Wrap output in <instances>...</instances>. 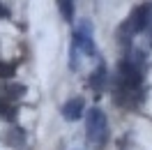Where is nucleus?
<instances>
[{
	"instance_id": "obj_1",
	"label": "nucleus",
	"mask_w": 152,
	"mask_h": 150,
	"mask_svg": "<svg viewBox=\"0 0 152 150\" xmlns=\"http://www.w3.org/2000/svg\"><path fill=\"white\" fill-rule=\"evenodd\" d=\"M86 139L92 148L102 150L108 143V122H106V113L102 109H92L88 113L86 120Z\"/></svg>"
},
{
	"instance_id": "obj_2",
	"label": "nucleus",
	"mask_w": 152,
	"mask_h": 150,
	"mask_svg": "<svg viewBox=\"0 0 152 150\" xmlns=\"http://www.w3.org/2000/svg\"><path fill=\"white\" fill-rule=\"evenodd\" d=\"M150 23H152V10H150V5H141V7H136V10L127 16V21L122 23V28H120V37H132V35H136V32H143Z\"/></svg>"
},
{
	"instance_id": "obj_3",
	"label": "nucleus",
	"mask_w": 152,
	"mask_h": 150,
	"mask_svg": "<svg viewBox=\"0 0 152 150\" xmlns=\"http://www.w3.org/2000/svg\"><path fill=\"white\" fill-rule=\"evenodd\" d=\"M115 83L124 85V88H129V90H136V88L143 83V69H141V67H136V65H132L129 60H122L120 67H118Z\"/></svg>"
},
{
	"instance_id": "obj_4",
	"label": "nucleus",
	"mask_w": 152,
	"mask_h": 150,
	"mask_svg": "<svg viewBox=\"0 0 152 150\" xmlns=\"http://www.w3.org/2000/svg\"><path fill=\"white\" fill-rule=\"evenodd\" d=\"M83 109H86V99L83 97H72L62 106V118L65 120H78L83 115Z\"/></svg>"
},
{
	"instance_id": "obj_5",
	"label": "nucleus",
	"mask_w": 152,
	"mask_h": 150,
	"mask_svg": "<svg viewBox=\"0 0 152 150\" xmlns=\"http://www.w3.org/2000/svg\"><path fill=\"white\" fill-rule=\"evenodd\" d=\"M26 95V85L23 83H2L0 85V99L5 102H14Z\"/></svg>"
},
{
	"instance_id": "obj_6",
	"label": "nucleus",
	"mask_w": 152,
	"mask_h": 150,
	"mask_svg": "<svg viewBox=\"0 0 152 150\" xmlns=\"http://www.w3.org/2000/svg\"><path fill=\"white\" fill-rule=\"evenodd\" d=\"M106 81H108V76H106V67L99 65V69L92 72V76H90V85L95 88V93H102L104 85H106Z\"/></svg>"
},
{
	"instance_id": "obj_7",
	"label": "nucleus",
	"mask_w": 152,
	"mask_h": 150,
	"mask_svg": "<svg viewBox=\"0 0 152 150\" xmlns=\"http://www.w3.org/2000/svg\"><path fill=\"white\" fill-rule=\"evenodd\" d=\"M23 141H26V129H23V127H14L12 134L7 136V143L16 146V148H21V143H23Z\"/></svg>"
},
{
	"instance_id": "obj_8",
	"label": "nucleus",
	"mask_w": 152,
	"mask_h": 150,
	"mask_svg": "<svg viewBox=\"0 0 152 150\" xmlns=\"http://www.w3.org/2000/svg\"><path fill=\"white\" fill-rule=\"evenodd\" d=\"M58 7H60V12H62V16H65L67 21L74 19V10H72V0H58Z\"/></svg>"
},
{
	"instance_id": "obj_9",
	"label": "nucleus",
	"mask_w": 152,
	"mask_h": 150,
	"mask_svg": "<svg viewBox=\"0 0 152 150\" xmlns=\"http://www.w3.org/2000/svg\"><path fill=\"white\" fill-rule=\"evenodd\" d=\"M0 115H2V118H7V120H14V118H16V109L10 106L5 99H0Z\"/></svg>"
},
{
	"instance_id": "obj_10",
	"label": "nucleus",
	"mask_w": 152,
	"mask_h": 150,
	"mask_svg": "<svg viewBox=\"0 0 152 150\" xmlns=\"http://www.w3.org/2000/svg\"><path fill=\"white\" fill-rule=\"evenodd\" d=\"M14 74H16V67L12 65V62H2L0 60V79H10Z\"/></svg>"
},
{
	"instance_id": "obj_11",
	"label": "nucleus",
	"mask_w": 152,
	"mask_h": 150,
	"mask_svg": "<svg viewBox=\"0 0 152 150\" xmlns=\"http://www.w3.org/2000/svg\"><path fill=\"white\" fill-rule=\"evenodd\" d=\"M2 16H10V10L2 7V2H0V19H2Z\"/></svg>"
},
{
	"instance_id": "obj_12",
	"label": "nucleus",
	"mask_w": 152,
	"mask_h": 150,
	"mask_svg": "<svg viewBox=\"0 0 152 150\" xmlns=\"http://www.w3.org/2000/svg\"><path fill=\"white\" fill-rule=\"evenodd\" d=\"M145 30H148V44L152 46V23H150V26H148Z\"/></svg>"
}]
</instances>
